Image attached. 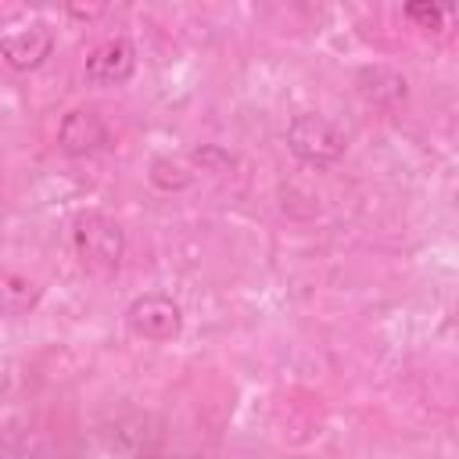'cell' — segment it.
Returning a JSON list of instances; mask_svg holds the SVG:
<instances>
[{
	"instance_id": "cell-1",
	"label": "cell",
	"mask_w": 459,
	"mask_h": 459,
	"mask_svg": "<svg viewBox=\"0 0 459 459\" xmlns=\"http://www.w3.org/2000/svg\"><path fill=\"white\" fill-rule=\"evenodd\" d=\"M287 147L305 161V165H316V169H326L333 161L344 158L348 151V140L344 133L337 129V122H330L326 115L319 111H301L287 122Z\"/></svg>"
},
{
	"instance_id": "cell-2",
	"label": "cell",
	"mask_w": 459,
	"mask_h": 459,
	"mask_svg": "<svg viewBox=\"0 0 459 459\" xmlns=\"http://www.w3.org/2000/svg\"><path fill=\"white\" fill-rule=\"evenodd\" d=\"M126 251V233L111 215L86 212L75 219V255L90 273H115Z\"/></svg>"
},
{
	"instance_id": "cell-3",
	"label": "cell",
	"mask_w": 459,
	"mask_h": 459,
	"mask_svg": "<svg viewBox=\"0 0 459 459\" xmlns=\"http://www.w3.org/2000/svg\"><path fill=\"white\" fill-rule=\"evenodd\" d=\"M126 323L129 330L140 337V341H151V344H169L183 333V308L169 298V294H140L129 312H126Z\"/></svg>"
},
{
	"instance_id": "cell-4",
	"label": "cell",
	"mask_w": 459,
	"mask_h": 459,
	"mask_svg": "<svg viewBox=\"0 0 459 459\" xmlns=\"http://www.w3.org/2000/svg\"><path fill=\"white\" fill-rule=\"evenodd\" d=\"M133 72H136V47L126 36L100 39L86 54V65H82V75L93 86H122L133 79Z\"/></svg>"
},
{
	"instance_id": "cell-5",
	"label": "cell",
	"mask_w": 459,
	"mask_h": 459,
	"mask_svg": "<svg viewBox=\"0 0 459 459\" xmlns=\"http://www.w3.org/2000/svg\"><path fill=\"white\" fill-rule=\"evenodd\" d=\"M54 50V32L47 22H32L25 29H14L7 36H0V57L7 68L14 72H32L39 68Z\"/></svg>"
},
{
	"instance_id": "cell-6",
	"label": "cell",
	"mask_w": 459,
	"mask_h": 459,
	"mask_svg": "<svg viewBox=\"0 0 459 459\" xmlns=\"http://www.w3.org/2000/svg\"><path fill=\"white\" fill-rule=\"evenodd\" d=\"M57 143L65 154H93L108 143V126L93 108H75L61 118Z\"/></svg>"
},
{
	"instance_id": "cell-7",
	"label": "cell",
	"mask_w": 459,
	"mask_h": 459,
	"mask_svg": "<svg viewBox=\"0 0 459 459\" xmlns=\"http://www.w3.org/2000/svg\"><path fill=\"white\" fill-rule=\"evenodd\" d=\"M43 290L32 276L18 269H0V316H29L39 305Z\"/></svg>"
},
{
	"instance_id": "cell-8",
	"label": "cell",
	"mask_w": 459,
	"mask_h": 459,
	"mask_svg": "<svg viewBox=\"0 0 459 459\" xmlns=\"http://www.w3.org/2000/svg\"><path fill=\"white\" fill-rule=\"evenodd\" d=\"M147 176H151V183H154L158 190H183V186L194 179V172H190L179 158H154Z\"/></svg>"
},
{
	"instance_id": "cell-9",
	"label": "cell",
	"mask_w": 459,
	"mask_h": 459,
	"mask_svg": "<svg viewBox=\"0 0 459 459\" xmlns=\"http://www.w3.org/2000/svg\"><path fill=\"white\" fill-rule=\"evenodd\" d=\"M416 29H423V32H437L441 25H445V11L437 7V4H405V11H402Z\"/></svg>"
},
{
	"instance_id": "cell-10",
	"label": "cell",
	"mask_w": 459,
	"mask_h": 459,
	"mask_svg": "<svg viewBox=\"0 0 459 459\" xmlns=\"http://www.w3.org/2000/svg\"><path fill=\"white\" fill-rule=\"evenodd\" d=\"M194 161H197L201 169L208 165V169H215V172H219V169H226V165H233V158H230V154H222L219 147H201V151H194Z\"/></svg>"
}]
</instances>
